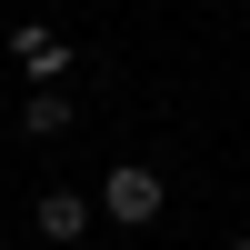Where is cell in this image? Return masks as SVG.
<instances>
[{
  "mask_svg": "<svg viewBox=\"0 0 250 250\" xmlns=\"http://www.w3.org/2000/svg\"><path fill=\"white\" fill-rule=\"evenodd\" d=\"M160 210H170V180H160L150 160H120V170L100 180V220H110V230H150Z\"/></svg>",
  "mask_w": 250,
  "mask_h": 250,
  "instance_id": "1",
  "label": "cell"
},
{
  "mask_svg": "<svg viewBox=\"0 0 250 250\" xmlns=\"http://www.w3.org/2000/svg\"><path fill=\"white\" fill-rule=\"evenodd\" d=\"M10 60H20V80H40V90H50L60 70H80V50H70L60 30H40V20H20V30H10Z\"/></svg>",
  "mask_w": 250,
  "mask_h": 250,
  "instance_id": "2",
  "label": "cell"
},
{
  "mask_svg": "<svg viewBox=\"0 0 250 250\" xmlns=\"http://www.w3.org/2000/svg\"><path fill=\"white\" fill-rule=\"evenodd\" d=\"M90 220H100V200H90V190H40V200H30V230H40V240H60V250L90 240Z\"/></svg>",
  "mask_w": 250,
  "mask_h": 250,
  "instance_id": "3",
  "label": "cell"
},
{
  "mask_svg": "<svg viewBox=\"0 0 250 250\" xmlns=\"http://www.w3.org/2000/svg\"><path fill=\"white\" fill-rule=\"evenodd\" d=\"M20 130H30V140H60V130H70V100H60V90H30V100H20Z\"/></svg>",
  "mask_w": 250,
  "mask_h": 250,
  "instance_id": "4",
  "label": "cell"
},
{
  "mask_svg": "<svg viewBox=\"0 0 250 250\" xmlns=\"http://www.w3.org/2000/svg\"><path fill=\"white\" fill-rule=\"evenodd\" d=\"M230 250H250V240H230Z\"/></svg>",
  "mask_w": 250,
  "mask_h": 250,
  "instance_id": "5",
  "label": "cell"
}]
</instances>
